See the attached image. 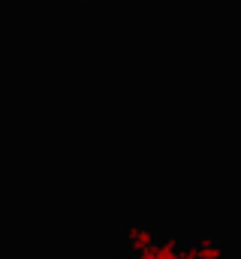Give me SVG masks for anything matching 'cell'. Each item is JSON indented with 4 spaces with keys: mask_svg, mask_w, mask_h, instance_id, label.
<instances>
[{
    "mask_svg": "<svg viewBox=\"0 0 241 259\" xmlns=\"http://www.w3.org/2000/svg\"><path fill=\"white\" fill-rule=\"evenodd\" d=\"M82 3H91V0H82Z\"/></svg>",
    "mask_w": 241,
    "mask_h": 259,
    "instance_id": "8992f818",
    "label": "cell"
},
{
    "mask_svg": "<svg viewBox=\"0 0 241 259\" xmlns=\"http://www.w3.org/2000/svg\"><path fill=\"white\" fill-rule=\"evenodd\" d=\"M181 259H199V247H196V241H193L190 247H184V250H181Z\"/></svg>",
    "mask_w": 241,
    "mask_h": 259,
    "instance_id": "3957f363",
    "label": "cell"
},
{
    "mask_svg": "<svg viewBox=\"0 0 241 259\" xmlns=\"http://www.w3.org/2000/svg\"><path fill=\"white\" fill-rule=\"evenodd\" d=\"M124 238H127V247L133 250V253H145V250H154L157 247V235H154V229L151 226H127L124 229Z\"/></svg>",
    "mask_w": 241,
    "mask_h": 259,
    "instance_id": "6da1fadb",
    "label": "cell"
},
{
    "mask_svg": "<svg viewBox=\"0 0 241 259\" xmlns=\"http://www.w3.org/2000/svg\"><path fill=\"white\" fill-rule=\"evenodd\" d=\"M196 247H199V259H223V253H226V247L214 238H199Z\"/></svg>",
    "mask_w": 241,
    "mask_h": 259,
    "instance_id": "7a4b0ae2",
    "label": "cell"
},
{
    "mask_svg": "<svg viewBox=\"0 0 241 259\" xmlns=\"http://www.w3.org/2000/svg\"><path fill=\"white\" fill-rule=\"evenodd\" d=\"M136 259H157V247L154 250H145V253H136Z\"/></svg>",
    "mask_w": 241,
    "mask_h": 259,
    "instance_id": "277c9868",
    "label": "cell"
},
{
    "mask_svg": "<svg viewBox=\"0 0 241 259\" xmlns=\"http://www.w3.org/2000/svg\"><path fill=\"white\" fill-rule=\"evenodd\" d=\"M120 259H133V256H120Z\"/></svg>",
    "mask_w": 241,
    "mask_h": 259,
    "instance_id": "5b68a950",
    "label": "cell"
}]
</instances>
